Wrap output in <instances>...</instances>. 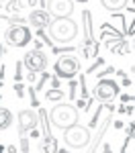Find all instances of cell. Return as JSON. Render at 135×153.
Returning a JSON list of instances; mask_svg holds the SVG:
<instances>
[{"label": "cell", "instance_id": "d4e9b609", "mask_svg": "<svg viewBox=\"0 0 135 153\" xmlns=\"http://www.w3.org/2000/svg\"><path fill=\"white\" fill-rule=\"evenodd\" d=\"M104 153H110V147H109V145H107V147H104Z\"/></svg>", "mask_w": 135, "mask_h": 153}, {"label": "cell", "instance_id": "8992f818", "mask_svg": "<svg viewBox=\"0 0 135 153\" xmlns=\"http://www.w3.org/2000/svg\"><path fill=\"white\" fill-rule=\"evenodd\" d=\"M6 41L14 45V47H25L29 41H31V29L29 27H23V25H14L6 31Z\"/></svg>", "mask_w": 135, "mask_h": 153}, {"label": "cell", "instance_id": "4316f807", "mask_svg": "<svg viewBox=\"0 0 135 153\" xmlns=\"http://www.w3.org/2000/svg\"><path fill=\"white\" fill-rule=\"evenodd\" d=\"M76 2H88V0H76Z\"/></svg>", "mask_w": 135, "mask_h": 153}, {"label": "cell", "instance_id": "e0dca14e", "mask_svg": "<svg viewBox=\"0 0 135 153\" xmlns=\"http://www.w3.org/2000/svg\"><path fill=\"white\" fill-rule=\"evenodd\" d=\"M21 149H23V153H29V139L25 135H21Z\"/></svg>", "mask_w": 135, "mask_h": 153}, {"label": "cell", "instance_id": "277c9868", "mask_svg": "<svg viewBox=\"0 0 135 153\" xmlns=\"http://www.w3.org/2000/svg\"><path fill=\"white\" fill-rule=\"evenodd\" d=\"M78 68H80L78 57H74V55H61L57 59V63H55V74L61 80H72L74 76L78 74Z\"/></svg>", "mask_w": 135, "mask_h": 153}, {"label": "cell", "instance_id": "3957f363", "mask_svg": "<svg viewBox=\"0 0 135 153\" xmlns=\"http://www.w3.org/2000/svg\"><path fill=\"white\" fill-rule=\"evenodd\" d=\"M63 141H66L68 147H72V149H84V147H88V143H90V131L76 123L72 127L63 129Z\"/></svg>", "mask_w": 135, "mask_h": 153}, {"label": "cell", "instance_id": "4fadbf2b", "mask_svg": "<svg viewBox=\"0 0 135 153\" xmlns=\"http://www.w3.org/2000/svg\"><path fill=\"white\" fill-rule=\"evenodd\" d=\"M100 2H102V6H104L107 10H110V12L121 10V8L127 6V0H100Z\"/></svg>", "mask_w": 135, "mask_h": 153}, {"label": "cell", "instance_id": "30bf717a", "mask_svg": "<svg viewBox=\"0 0 135 153\" xmlns=\"http://www.w3.org/2000/svg\"><path fill=\"white\" fill-rule=\"evenodd\" d=\"M39 117H41V120H43V137H45V141H43V153H57V143H55L53 135H51V131H49L45 110H41Z\"/></svg>", "mask_w": 135, "mask_h": 153}, {"label": "cell", "instance_id": "603a6c76", "mask_svg": "<svg viewBox=\"0 0 135 153\" xmlns=\"http://www.w3.org/2000/svg\"><path fill=\"white\" fill-rule=\"evenodd\" d=\"M4 149L8 153H16V147H14V145H8V147H4Z\"/></svg>", "mask_w": 135, "mask_h": 153}, {"label": "cell", "instance_id": "9c48e42d", "mask_svg": "<svg viewBox=\"0 0 135 153\" xmlns=\"http://www.w3.org/2000/svg\"><path fill=\"white\" fill-rule=\"evenodd\" d=\"M16 118H19V131H21V135H25L27 131L37 129V125H39V117H37L33 110H29V108L21 110Z\"/></svg>", "mask_w": 135, "mask_h": 153}, {"label": "cell", "instance_id": "6da1fadb", "mask_svg": "<svg viewBox=\"0 0 135 153\" xmlns=\"http://www.w3.org/2000/svg\"><path fill=\"white\" fill-rule=\"evenodd\" d=\"M49 37L57 43H70L78 37V25L70 16H57L49 23Z\"/></svg>", "mask_w": 135, "mask_h": 153}, {"label": "cell", "instance_id": "44dd1931", "mask_svg": "<svg viewBox=\"0 0 135 153\" xmlns=\"http://www.w3.org/2000/svg\"><path fill=\"white\" fill-rule=\"evenodd\" d=\"M109 74H113V68H107L104 71H100V74H98V78H104V76H109Z\"/></svg>", "mask_w": 135, "mask_h": 153}, {"label": "cell", "instance_id": "5b68a950", "mask_svg": "<svg viewBox=\"0 0 135 153\" xmlns=\"http://www.w3.org/2000/svg\"><path fill=\"white\" fill-rule=\"evenodd\" d=\"M92 94L100 102H109V100H113L115 96L119 94V84L113 82V80H107V78H100L98 84L94 86V90H92Z\"/></svg>", "mask_w": 135, "mask_h": 153}, {"label": "cell", "instance_id": "5bb4252c", "mask_svg": "<svg viewBox=\"0 0 135 153\" xmlns=\"http://www.w3.org/2000/svg\"><path fill=\"white\" fill-rule=\"evenodd\" d=\"M45 98H47V100H51V102H57V100H61V98H63V92H61L60 88H53V90L45 92Z\"/></svg>", "mask_w": 135, "mask_h": 153}, {"label": "cell", "instance_id": "52a82bcc", "mask_svg": "<svg viewBox=\"0 0 135 153\" xmlns=\"http://www.w3.org/2000/svg\"><path fill=\"white\" fill-rule=\"evenodd\" d=\"M23 65L29 71H43L47 68V55L41 51V49H31L27 55L23 57Z\"/></svg>", "mask_w": 135, "mask_h": 153}, {"label": "cell", "instance_id": "cb8c5ba5", "mask_svg": "<svg viewBox=\"0 0 135 153\" xmlns=\"http://www.w3.org/2000/svg\"><path fill=\"white\" fill-rule=\"evenodd\" d=\"M63 51H72L70 47H63ZM53 53H61V49L60 47H53Z\"/></svg>", "mask_w": 135, "mask_h": 153}, {"label": "cell", "instance_id": "484cf974", "mask_svg": "<svg viewBox=\"0 0 135 153\" xmlns=\"http://www.w3.org/2000/svg\"><path fill=\"white\" fill-rule=\"evenodd\" d=\"M0 153H4V147H2V145H0Z\"/></svg>", "mask_w": 135, "mask_h": 153}, {"label": "cell", "instance_id": "7c38bea8", "mask_svg": "<svg viewBox=\"0 0 135 153\" xmlns=\"http://www.w3.org/2000/svg\"><path fill=\"white\" fill-rule=\"evenodd\" d=\"M10 125H12V112L8 108L0 106V131H6Z\"/></svg>", "mask_w": 135, "mask_h": 153}, {"label": "cell", "instance_id": "ba28073f", "mask_svg": "<svg viewBox=\"0 0 135 153\" xmlns=\"http://www.w3.org/2000/svg\"><path fill=\"white\" fill-rule=\"evenodd\" d=\"M45 8L51 16H70L74 12V2L72 0H47Z\"/></svg>", "mask_w": 135, "mask_h": 153}, {"label": "cell", "instance_id": "9a60e30c", "mask_svg": "<svg viewBox=\"0 0 135 153\" xmlns=\"http://www.w3.org/2000/svg\"><path fill=\"white\" fill-rule=\"evenodd\" d=\"M100 110H102V106H98V108H96V114L90 118V123H88V125H90L92 129H96V123H98V117H100Z\"/></svg>", "mask_w": 135, "mask_h": 153}, {"label": "cell", "instance_id": "7a4b0ae2", "mask_svg": "<svg viewBox=\"0 0 135 153\" xmlns=\"http://www.w3.org/2000/svg\"><path fill=\"white\" fill-rule=\"evenodd\" d=\"M51 125L53 127H57V129H68V127H72L78 123V108L72 104H57L51 108Z\"/></svg>", "mask_w": 135, "mask_h": 153}, {"label": "cell", "instance_id": "2e32d148", "mask_svg": "<svg viewBox=\"0 0 135 153\" xmlns=\"http://www.w3.org/2000/svg\"><path fill=\"white\" fill-rule=\"evenodd\" d=\"M49 78H51V76H49L47 71H45V74H43V76H41V80H39V82H37V88H35V90H41V88H43V86H45V82H47Z\"/></svg>", "mask_w": 135, "mask_h": 153}, {"label": "cell", "instance_id": "ac0fdd59", "mask_svg": "<svg viewBox=\"0 0 135 153\" xmlns=\"http://www.w3.org/2000/svg\"><path fill=\"white\" fill-rule=\"evenodd\" d=\"M102 63H104V59H100V57H98V59H96V63H94V65H90V70H88V74H92V71H96V68H100Z\"/></svg>", "mask_w": 135, "mask_h": 153}, {"label": "cell", "instance_id": "8fae6325", "mask_svg": "<svg viewBox=\"0 0 135 153\" xmlns=\"http://www.w3.org/2000/svg\"><path fill=\"white\" fill-rule=\"evenodd\" d=\"M29 23L33 25L35 29H45V27H49V23H51V14H49L45 8H41V10H31Z\"/></svg>", "mask_w": 135, "mask_h": 153}, {"label": "cell", "instance_id": "7402d4cb", "mask_svg": "<svg viewBox=\"0 0 135 153\" xmlns=\"http://www.w3.org/2000/svg\"><path fill=\"white\" fill-rule=\"evenodd\" d=\"M123 86H131V78H127L125 74H123Z\"/></svg>", "mask_w": 135, "mask_h": 153}, {"label": "cell", "instance_id": "ffe728a7", "mask_svg": "<svg viewBox=\"0 0 135 153\" xmlns=\"http://www.w3.org/2000/svg\"><path fill=\"white\" fill-rule=\"evenodd\" d=\"M76 88H78V86H76V82L70 84V98H72V100L76 98Z\"/></svg>", "mask_w": 135, "mask_h": 153}, {"label": "cell", "instance_id": "d6986e66", "mask_svg": "<svg viewBox=\"0 0 135 153\" xmlns=\"http://www.w3.org/2000/svg\"><path fill=\"white\" fill-rule=\"evenodd\" d=\"M14 90H16V96H19V98H23V96H25V92H23V86H21L19 82L14 84Z\"/></svg>", "mask_w": 135, "mask_h": 153}]
</instances>
